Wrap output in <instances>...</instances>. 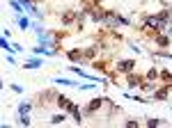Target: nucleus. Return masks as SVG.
Returning a JSON list of instances; mask_svg holds the SVG:
<instances>
[{
  "instance_id": "obj_5",
  "label": "nucleus",
  "mask_w": 172,
  "mask_h": 128,
  "mask_svg": "<svg viewBox=\"0 0 172 128\" xmlns=\"http://www.w3.org/2000/svg\"><path fill=\"white\" fill-rule=\"evenodd\" d=\"M168 44H170L168 37H159V46H168Z\"/></svg>"
},
{
  "instance_id": "obj_4",
  "label": "nucleus",
  "mask_w": 172,
  "mask_h": 128,
  "mask_svg": "<svg viewBox=\"0 0 172 128\" xmlns=\"http://www.w3.org/2000/svg\"><path fill=\"white\" fill-rule=\"evenodd\" d=\"M62 21H64V23H71V21H74V14H71V12H67V14H64V18H62Z\"/></svg>"
},
{
  "instance_id": "obj_1",
  "label": "nucleus",
  "mask_w": 172,
  "mask_h": 128,
  "mask_svg": "<svg viewBox=\"0 0 172 128\" xmlns=\"http://www.w3.org/2000/svg\"><path fill=\"white\" fill-rule=\"evenodd\" d=\"M133 66H135V64H133L131 60H129V62H119V64H117V69H119V71H131Z\"/></svg>"
},
{
  "instance_id": "obj_6",
  "label": "nucleus",
  "mask_w": 172,
  "mask_h": 128,
  "mask_svg": "<svg viewBox=\"0 0 172 128\" xmlns=\"http://www.w3.org/2000/svg\"><path fill=\"white\" fill-rule=\"evenodd\" d=\"M129 85H131V87H133V85H138V78L131 76V78H129Z\"/></svg>"
},
{
  "instance_id": "obj_3",
  "label": "nucleus",
  "mask_w": 172,
  "mask_h": 128,
  "mask_svg": "<svg viewBox=\"0 0 172 128\" xmlns=\"http://www.w3.org/2000/svg\"><path fill=\"white\" fill-rule=\"evenodd\" d=\"M28 110H30V105H28V103H23V105L18 108V112H21V115H28Z\"/></svg>"
},
{
  "instance_id": "obj_2",
  "label": "nucleus",
  "mask_w": 172,
  "mask_h": 128,
  "mask_svg": "<svg viewBox=\"0 0 172 128\" xmlns=\"http://www.w3.org/2000/svg\"><path fill=\"white\" fill-rule=\"evenodd\" d=\"M99 108H101V101H99V98L90 103V110H92V112H94V110H99Z\"/></svg>"
}]
</instances>
